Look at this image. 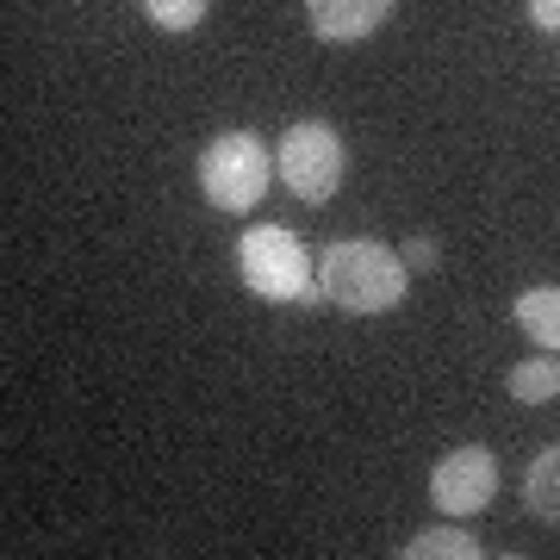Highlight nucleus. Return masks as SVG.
Segmentation results:
<instances>
[{
	"instance_id": "obj_1",
	"label": "nucleus",
	"mask_w": 560,
	"mask_h": 560,
	"mask_svg": "<svg viewBox=\"0 0 560 560\" xmlns=\"http://www.w3.org/2000/svg\"><path fill=\"white\" fill-rule=\"evenodd\" d=\"M318 287L337 312L381 318V312H393V305L405 300L411 268H405V256L381 237H342L318 256Z\"/></svg>"
},
{
	"instance_id": "obj_2",
	"label": "nucleus",
	"mask_w": 560,
	"mask_h": 560,
	"mask_svg": "<svg viewBox=\"0 0 560 560\" xmlns=\"http://www.w3.org/2000/svg\"><path fill=\"white\" fill-rule=\"evenodd\" d=\"M237 275H243V287L268 305H330L318 275H312V256L300 249V237H293L287 224H249V231H243Z\"/></svg>"
},
{
	"instance_id": "obj_3",
	"label": "nucleus",
	"mask_w": 560,
	"mask_h": 560,
	"mask_svg": "<svg viewBox=\"0 0 560 560\" xmlns=\"http://www.w3.org/2000/svg\"><path fill=\"white\" fill-rule=\"evenodd\" d=\"M268 180H275V156H268V143L256 131H219L200 150V194L219 212H249V206H261Z\"/></svg>"
},
{
	"instance_id": "obj_4",
	"label": "nucleus",
	"mask_w": 560,
	"mask_h": 560,
	"mask_svg": "<svg viewBox=\"0 0 560 560\" xmlns=\"http://www.w3.org/2000/svg\"><path fill=\"white\" fill-rule=\"evenodd\" d=\"M342 168H349L342 138L324 119L287 125V138L275 143V175L287 180V194H293V200H305V206H330V200H337Z\"/></svg>"
},
{
	"instance_id": "obj_5",
	"label": "nucleus",
	"mask_w": 560,
	"mask_h": 560,
	"mask_svg": "<svg viewBox=\"0 0 560 560\" xmlns=\"http://www.w3.org/2000/svg\"><path fill=\"white\" fill-rule=\"evenodd\" d=\"M492 499H499V455L480 442H460L430 467V504L442 517H480Z\"/></svg>"
},
{
	"instance_id": "obj_6",
	"label": "nucleus",
	"mask_w": 560,
	"mask_h": 560,
	"mask_svg": "<svg viewBox=\"0 0 560 560\" xmlns=\"http://www.w3.org/2000/svg\"><path fill=\"white\" fill-rule=\"evenodd\" d=\"M393 7L399 0H305V20H312V38L324 44H361L393 20Z\"/></svg>"
},
{
	"instance_id": "obj_7",
	"label": "nucleus",
	"mask_w": 560,
	"mask_h": 560,
	"mask_svg": "<svg viewBox=\"0 0 560 560\" xmlns=\"http://www.w3.org/2000/svg\"><path fill=\"white\" fill-rule=\"evenodd\" d=\"M511 318H517V330L536 342V349L560 355V287H529V293H517Z\"/></svg>"
},
{
	"instance_id": "obj_8",
	"label": "nucleus",
	"mask_w": 560,
	"mask_h": 560,
	"mask_svg": "<svg viewBox=\"0 0 560 560\" xmlns=\"http://www.w3.org/2000/svg\"><path fill=\"white\" fill-rule=\"evenodd\" d=\"M523 504H529V517L560 523V442H548V448L529 460V474H523Z\"/></svg>"
},
{
	"instance_id": "obj_9",
	"label": "nucleus",
	"mask_w": 560,
	"mask_h": 560,
	"mask_svg": "<svg viewBox=\"0 0 560 560\" xmlns=\"http://www.w3.org/2000/svg\"><path fill=\"white\" fill-rule=\"evenodd\" d=\"M486 548L467 529H460V517L455 523H436V529H418V536L399 548V560H480Z\"/></svg>"
},
{
	"instance_id": "obj_10",
	"label": "nucleus",
	"mask_w": 560,
	"mask_h": 560,
	"mask_svg": "<svg viewBox=\"0 0 560 560\" xmlns=\"http://www.w3.org/2000/svg\"><path fill=\"white\" fill-rule=\"evenodd\" d=\"M504 386H511V399L517 405H548V399H560V355H523L511 374H504Z\"/></svg>"
},
{
	"instance_id": "obj_11",
	"label": "nucleus",
	"mask_w": 560,
	"mask_h": 560,
	"mask_svg": "<svg viewBox=\"0 0 560 560\" xmlns=\"http://www.w3.org/2000/svg\"><path fill=\"white\" fill-rule=\"evenodd\" d=\"M143 20L156 32H194L206 20V0H143Z\"/></svg>"
},
{
	"instance_id": "obj_12",
	"label": "nucleus",
	"mask_w": 560,
	"mask_h": 560,
	"mask_svg": "<svg viewBox=\"0 0 560 560\" xmlns=\"http://www.w3.org/2000/svg\"><path fill=\"white\" fill-rule=\"evenodd\" d=\"M399 256H405V268H411V275H430V268L442 261V256H436V237H411Z\"/></svg>"
},
{
	"instance_id": "obj_13",
	"label": "nucleus",
	"mask_w": 560,
	"mask_h": 560,
	"mask_svg": "<svg viewBox=\"0 0 560 560\" xmlns=\"http://www.w3.org/2000/svg\"><path fill=\"white\" fill-rule=\"evenodd\" d=\"M529 25L536 32H560V0H529Z\"/></svg>"
}]
</instances>
